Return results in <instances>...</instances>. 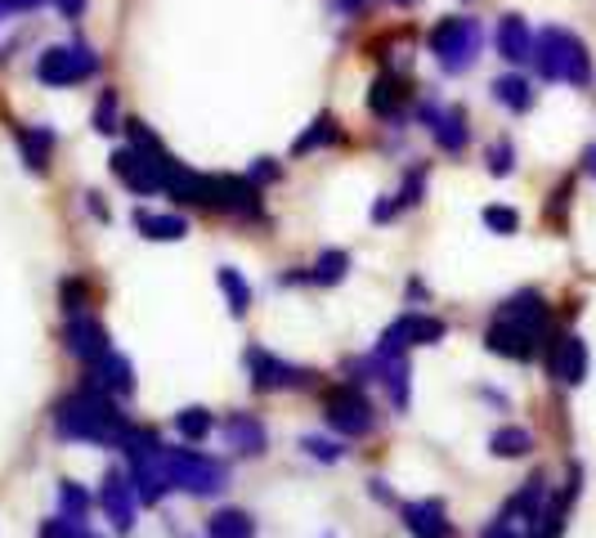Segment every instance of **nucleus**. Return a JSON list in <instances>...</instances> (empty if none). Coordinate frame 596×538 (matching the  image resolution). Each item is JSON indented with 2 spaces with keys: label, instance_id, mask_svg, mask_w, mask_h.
<instances>
[{
  "label": "nucleus",
  "instance_id": "nucleus-12",
  "mask_svg": "<svg viewBox=\"0 0 596 538\" xmlns=\"http://www.w3.org/2000/svg\"><path fill=\"white\" fill-rule=\"evenodd\" d=\"M63 342H68V351H72L81 364H94V359H103V355L112 351L108 328H103L99 318H90V314H72V318H68Z\"/></svg>",
  "mask_w": 596,
  "mask_h": 538
},
{
  "label": "nucleus",
  "instance_id": "nucleus-29",
  "mask_svg": "<svg viewBox=\"0 0 596 538\" xmlns=\"http://www.w3.org/2000/svg\"><path fill=\"white\" fill-rule=\"evenodd\" d=\"M220 292H224V301H229V314L233 318H243L248 309H252V287H248V278L238 274V270H220Z\"/></svg>",
  "mask_w": 596,
  "mask_h": 538
},
{
  "label": "nucleus",
  "instance_id": "nucleus-36",
  "mask_svg": "<svg viewBox=\"0 0 596 538\" xmlns=\"http://www.w3.org/2000/svg\"><path fill=\"white\" fill-rule=\"evenodd\" d=\"M485 225H489L494 234H516V230H521V215H516L512 206H485Z\"/></svg>",
  "mask_w": 596,
  "mask_h": 538
},
{
  "label": "nucleus",
  "instance_id": "nucleus-34",
  "mask_svg": "<svg viewBox=\"0 0 596 538\" xmlns=\"http://www.w3.org/2000/svg\"><path fill=\"white\" fill-rule=\"evenodd\" d=\"M41 538H90L81 516H54L41 525Z\"/></svg>",
  "mask_w": 596,
  "mask_h": 538
},
{
  "label": "nucleus",
  "instance_id": "nucleus-4",
  "mask_svg": "<svg viewBox=\"0 0 596 538\" xmlns=\"http://www.w3.org/2000/svg\"><path fill=\"white\" fill-rule=\"evenodd\" d=\"M166 480H171V489H184L193 498H211V494L224 489L229 471H224L220 458L198 454V449L184 445V449H166Z\"/></svg>",
  "mask_w": 596,
  "mask_h": 538
},
{
  "label": "nucleus",
  "instance_id": "nucleus-5",
  "mask_svg": "<svg viewBox=\"0 0 596 538\" xmlns=\"http://www.w3.org/2000/svg\"><path fill=\"white\" fill-rule=\"evenodd\" d=\"M431 54L444 72H466L481 54V23L475 19H440L431 28Z\"/></svg>",
  "mask_w": 596,
  "mask_h": 538
},
{
  "label": "nucleus",
  "instance_id": "nucleus-6",
  "mask_svg": "<svg viewBox=\"0 0 596 538\" xmlns=\"http://www.w3.org/2000/svg\"><path fill=\"white\" fill-rule=\"evenodd\" d=\"M323 413H327V422L341 430V436H350V440H364L368 430L377 426V413H373L368 395L354 386V382L327 386V390H323Z\"/></svg>",
  "mask_w": 596,
  "mask_h": 538
},
{
  "label": "nucleus",
  "instance_id": "nucleus-22",
  "mask_svg": "<svg viewBox=\"0 0 596 538\" xmlns=\"http://www.w3.org/2000/svg\"><path fill=\"white\" fill-rule=\"evenodd\" d=\"M498 54H503L507 63H529V59H534V32L525 28L521 14H507V19L498 23Z\"/></svg>",
  "mask_w": 596,
  "mask_h": 538
},
{
  "label": "nucleus",
  "instance_id": "nucleus-35",
  "mask_svg": "<svg viewBox=\"0 0 596 538\" xmlns=\"http://www.w3.org/2000/svg\"><path fill=\"white\" fill-rule=\"evenodd\" d=\"M94 131L99 135H112L117 131V90H103L99 103H94Z\"/></svg>",
  "mask_w": 596,
  "mask_h": 538
},
{
  "label": "nucleus",
  "instance_id": "nucleus-43",
  "mask_svg": "<svg viewBox=\"0 0 596 538\" xmlns=\"http://www.w3.org/2000/svg\"><path fill=\"white\" fill-rule=\"evenodd\" d=\"M54 6H59L63 19H81L85 14V0H54Z\"/></svg>",
  "mask_w": 596,
  "mask_h": 538
},
{
  "label": "nucleus",
  "instance_id": "nucleus-46",
  "mask_svg": "<svg viewBox=\"0 0 596 538\" xmlns=\"http://www.w3.org/2000/svg\"><path fill=\"white\" fill-rule=\"evenodd\" d=\"M583 166H587V171L596 175V149H587V153H583Z\"/></svg>",
  "mask_w": 596,
  "mask_h": 538
},
{
  "label": "nucleus",
  "instance_id": "nucleus-2",
  "mask_svg": "<svg viewBox=\"0 0 596 538\" xmlns=\"http://www.w3.org/2000/svg\"><path fill=\"white\" fill-rule=\"evenodd\" d=\"M543 81H569V85H592V54L587 45L565 32V28H547L534 37V59Z\"/></svg>",
  "mask_w": 596,
  "mask_h": 538
},
{
  "label": "nucleus",
  "instance_id": "nucleus-7",
  "mask_svg": "<svg viewBox=\"0 0 596 538\" xmlns=\"http://www.w3.org/2000/svg\"><path fill=\"white\" fill-rule=\"evenodd\" d=\"M99 72V54L81 41L72 45H50L41 59H37V81L41 85H54V90H68V85H81Z\"/></svg>",
  "mask_w": 596,
  "mask_h": 538
},
{
  "label": "nucleus",
  "instance_id": "nucleus-16",
  "mask_svg": "<svg viewBox=\"0 0 596 538\" xmlns=\"http://www.w3.org/2000/svg\"><path fill=\"white\" fill-rule=\"evenodd\" d=\"M404 525L413 538H453V520L444 511L440 498H417V503H404Z\"/></svg>",
  "mask_w": 596,
  "mask_h": 538
},
{
  "label": "nucleus",
  "instance_id": "nucleus-45",
  "mask_svg": "<svg viewBox=\"0 0 596 538\" xmlns=\"http://www.w3.org/2000/svg\"><path fill=\"white\" fill-rule=\"evenodd\" d=\"M90 211H94V215H99V221H108V206H103V202H99V197H94V193H90Z\"/></svg>",
  "mask_w": 596,
  "mask_h": 538
},
{
  "label": "nucleus",
  "instance_id": "nucleus-9",
  "mask_svg": "<svg viewBox=\"0 0 596 538\" xmlns=\"http://www.w3.org/2000/svg\"><path fill=\"white\" fill-rule=\"evenodd\" d=\"M538 342H543V333L525 328V323H516V318H503V314L489 323V333H485V346L494 355H503V359H516V364H529L538 355Z\"/></svg>",
  "mask_w": 596,
  "mask_h": 538
},
{
  "label": "nucleus",
  "instance_id": "nucleus-19",
  "mask_svg": "<svg viewBox=\"0 0 596 538\" xmlns=\"http://www.w3.org/2000/svg\"><path fill=\"white\" fill-rule=\"evenodd\" d=\"M404 103H408V81L404 77H391V72H382L377 81H373V90H368V108L382 118V122H391V118H400L404 113Z\"/></svg>",
  "mask_w": 596,
  "mask_h": 538
},
{
  "label": "nucleus",
  "instance_id": "nucleus-32",
  "mask_svg": "<svg viewBox=\"0 0 596 538\" xmlns=\"http://www.w3.org/2000/svg\"><path fill=\"white\" fill-rule=\"evenodd\" d=\"M59 296H63V314H68V318H72V314H85V305H90V283H85V278H63Z\"/></svg>",
  "mask_w": 596,
  "mask_h": 538
},
{
  "label": "nucleus",
  "instance_id": "nucleus-23",
  "mask_svg": "<svg viewBox=\"0 0 596 538\" xmlns=\"http://www.w3.org/2000/svg\"><path fill=\"white\" fill-rule=\"evenodd\" d=\"M131 225H135L144 238H153V243H180V238L189 234L184 215H162V211H135Z\"/></svg>",
  "mask_w": 596,
  "mask_h": 538
},
{
  "label": "nucleus",
  "instance_id": "nucleus-30",
  "mask_svg": "<svg viewBox=\"0 0 596 538\" xmlns=\"http://www.w3.org/2000/svg\"><path fill=\"white\" fill-rule=\"evenodd\" d=\"M332 140H336V118H332V113H323V118H314V122H310V131L296 140V149H292V153L301 158V153H314V149L332 144Z\"/></svg>",
  "mask_w": 596,
  "mask_h": 538
},
{
  "label": "nucleus",
  "instance_id": "nucleus-21",
  "mask_svg": "<svg viewBox=\"0 0 596 538\" xmlns=\"http://www.w3.org/2000/svg\"><path fill=\"white\" fill-rule=\"evenodd\" d=\"M14 140H19V153H23L28 171L46 175L50 171V158H54V131L50 126H19Z\"/></svg>",
  "mask_w": 596,
  "mask_h": 538
},
{
  "label": "nucleus",
  "instance_id": "nucleus-25",
  "mask_svg": "<svg viewBox=\"0 0 596 538\" xmlns=\"http://www.w3.org/2000/svg\"><path fill=\"white\" fill-rule=\"evenodd\" d=\"M345 274H350V256L332 247V252H323V256H319V261H314L305 274H296V278H305V283H319V287H332V283H341ZM296 278H287V283H296Z\"/></svg>",
  "mask_w": 596,
  "mask_h": 538
},
{
  "label": "nucleus",
  "instance_id": "nucleus-38",
  "mask_svg": "<svg viewBox=\"0 0 596 538\" xmlns=\"http://www.w3.org/2000/svg\"><path fill=\"white\" fill-rule=\"evenodd\" d=\"M512 166H516V149H512L507 140H498V144L489 149V171H494V175H512Z\"/></svg>",
  "mask_w": 596,
  "mask_h": 538
},
{
  "label": "nucleus",
  "instance_id": "nucleus-10",
  "mask_svg": "<svg viewBox=\"0 0 596 538\" xmlns=\"http://www.w3.org/2000/svg\"><path fill=\"white\" fill-rule=\"evenodd\" d=\"M248 377H252L256 390H292V386L310 382V373L301 364H287V359H279V355H270L261 346L248 351Z\"/></svg>",
  "mask_w": 596,
  "mask_h": 538
},
{
  "label": "nucleus",
  "instance_id": "nucleus-3",
  "mask_svg": "<svg viewBox=\"0 0 596 538\" xmlns=\"http://www.w3.org/2000/svg\"><path fill=\"white\" fill-rule=\"evenodd\" d=\"M127 449V463H131V489L140 503H162L171 494V480H166V445L153 436V430H131V436L122 440Z\"/></svg>",
  "mask_w": 596,
  "mask_h": 538
},
{
  "label": "nucleus",
  "instance_id": "nucleus-44",
  "mask_svg": "<svg viewBox=\"0 0 596 538\" xmlns=\"http://www.w3.org/2000/svg\"><path fill=\"white\" fill-rule=\"evenodd\" d=\"M332 6H336L341 14H354V10H364V6H368V0H332Z\"/></svg>",
  "mask_w": 596,
  "mask_h": 538
},
{
  "label": "nucleus",
  "instance_id": "nucleus-13",
  "mask_svg": "<svg viewBox=\"0 0 596 538\" xmlns=\"http://www.w3.org/2000/svg\"><path fill=\"white\" fill-rule=\"evenodd\" d=\"M422 122L431 131V140L444 149V153H462L471 131H466V113L462 108H435V103H422Z\"/></svg>",
  "mask_w": 596,
  "mask_h": 538
},
{
  "label": "nucleus",
  "instance_id": "nucleus-17",
  "mask_svg": "<svg viewBox=\"0 0 596 538\" xmlns=\"http://www.w3.org/2000/svg\"><path fill=\"white\" fill-rule=\"evenodd\" d=\"M224 440H229V449H233V454L261 458L270 436H265V422H261V417H252V413H233V417L224 422Z\"/></svg>",
  "mask_w": 596,
  "mask_h": 538
},
{
  "label": "nucleus",
  "instance_id": "nucleus-26",
  "mask_svg": "<svg viewBox=\"0 0 596 538\" xmlns=\"http://www.w3.org/2000/svg\"><path fill=\"white\" fill-rule=\"evenodd\" d=\"M373 359H377V373H382V382H386L391 404H395V408H408V359H404V355H395V359L373 355Z\"/></svg>",
  "mask_w": 596,
  "mask_h": 538
},
{
  "label": "nucleus",
  "instance_id": "nucleus-27",
  "mask_svg": "<svg viewBox=\"0 0 596 538\" xmlns=\"http://www.w3.org/2000/svg\"><path fill=\"white\" fill-rule=\"evenodd\" d=\"M494 99H498L503 108H512V113H529V108H534V85L512 72V77H498V81H494Z\"/></svg>",
  "mask_w": 596,
  "mask_h": 538
},
{
  "label": "nucleus",
  "instance_id": "nucleus-15",
  "mask_svg": "<svg viewBox=\"0 0 596 538\" xmlns=\"http://www.w3.org/2000/svg\"><path fill=\"white\" fill-rule=\"evenodd\" d=\"M99 507H103V516L117 525V529H131L135 525V489H131V480L122 476V471H108L103 476V485H99Z\"/></svg>",
  "mask_w": 596,
  "mask_h": 538
},
{
  "label": "nucleus",
  "instance_id": "nucleus-31",
  "mask_svg": "<svg viewBox=\"0 0 596 538\" xmlns=\"http://www.w3.org/2000/svg\"><path fill=\"white\" fill-rule=\"evenodd\" d=\"M211 426H215V417H211L206 408H184V413H175V430H180L189 445H198L202 436H211Z\"/></svg>",
  "mask_w": 596,
  "mask_h": 538
},
{
  "label": "nucleus",
  "instance_id": "nucleus-42",
  "mask_svg": "<svg viewBox=\"0 0 596 538\" xmlns=\"http://www.w3.org/2000/svg\"><path fill=\"white\" fill-rule=\"evenodd\" d=\"M37 6H41V0H0V14H28Z\"/></svg>",
  "mask_w": 596,
  "mask_h": 538
},
{
  "label": "nucleus",
  "instance_id": "nucleus-24",
  "mask_svg": "<svg viewBox=\"0 0 596 538\" xmlns=\"http://www.w3.org/2000/svg\"><path fill=\"white\" fill-rule=\"evenodd\" d=\"M206 538H256V520L238 507H224L206 520Z\"/></svg>",
  "mask_w": 596,
  "mask_h": 538
},
{
  "label": "nucleus",
  "instance_id": "nucleus-47",
  "mask_svg": "<svg viewBox=\"0 0 596 538\" xmlns=\"http://www.w3.org/2000/svg\"><path fill=\"white\" fill-rule=\"evenodd\" d=\"M400 6H413V0H400Z\"/></svg>",
  "mask_w": 596,
  "mask_h": 538
},
{
  "label": "nucleus",
  "instance_id": "nucleus-28",
  "mask_svg": "<svg viewBox=\"0 0 596 538\" xmlns=\"http://www.w3.org/2000/svg\"><path fill=\"white\" fill-rule=\"evenodd\" d=\"M489 449L498 454V458H525L529 449H534V436L525 426H498L494 436H489Z\"/></svg>",
  "mask_w": 596,
  "mask_h": 538
},
{
  "label": "nucleus",
  "instance_id": "nucleus-20",
  "mask_svg": "<svg viewBox=\"0 0 596 538\" xmlns=\"http://www.w3.org/2000/svg\"><path fill=\"white\" fill-rule=\"evenodd\" d=\"M498 314H503V318H516V323H525V328H534V333H543V337H547L552 309H547V301H543L538 292H516L512 301H503V305H498Z\"/></svg>",
  "mask_w": 596,
  "mask_h": 538
},
{
  "label": "nucleus",
  "instance_id": "nucleus-33",
  "mask_svg": "<svg viewBox=\"0 0 596 538\" xmlns=\"http://www.w3.org/2000/svg\"><path fill=\"white\" fill-rule=\"evenodd\" d=\"M59 507H63V516H81V520H85L90 494H85L77 480H63V485H59Z\"/></svg>",
  "mask_w": 596,
  "mask_h": 538
},
{
  "label": "nucleus",
  "instance_id": "nucleus-1",
  "mask_svg": "<svg viewBox=\"0 0 596 538\" xmlns=\"http://www.w3.org/2000/svg\"><path fill=\"white\" fill-rule=\"evenodd\" d=\"M54 430L63 440H81V445H122L131 436V422L108 390L99 386H81L68 399H59L54 408Z\"/></svg>",
  "mask_w": 596,
  "mask_h": 538
},
{
  "label": "nucleus",
  "instance_id": "nucleus-37",
  "mask_svg": "<svg viewBox=\"0 0 596 538\" xmlns=\"http://www.w3.org/2000/svg\"><path fill=\"white\" fill-rule=\"evenodd\" d=\"M422 193H426V171L417 166V171H408V175H404V189L395 193L400 211H404V206H417V202H422Z\"/></svg>",
  "mask_w": 596,
  "mask_h": 538
},
{
  "label": "nucleus",
  "instance_id": "nucleus-18",
  "mask_svg": "<svg viewBox=\"0 0 596 538\" xmlns=\"http://www.w3.org/2000/svg\"><path fill=\"white\" fill-rule=\"evenodd\" d=\"M547 498H552V494H547V480H543V476H529V480L521 485V494L503 507V520H512V525H529V529H534L538 516H543V507H547Z\"/></svg>",
  "mask_w": 596,
  "mask_h": 538
},
{
  "label": "nucleus",
  "instance_id": "nucleus-8",
  "mask_svg": "<svg viewBox=\"0 0 596 538\" xmlns=\"http://www.w3.org/2000/svg\"><path fill=\"white\" fill-rule=\"evenodd\" d=\"M440 337H444V323L440 318H431V314H400L391 328L382 333L377 355L395 359V355H408L413 346H435Z\"/></svg>",
  "mask_w": 596,
  "mask_h": 538
},
{
  "label": "nucleus",
  "instance_id": "nucleus-11",
  "mask_svg": "<svg viewBox=\"0 0 596 538\" xmlns=\"http://www.w3.org/2000/svg\"><path fill=\"white\" fill-rule=\"evenodd\" d=\"M547 373L560 386H578L587 377V346H583V337H574V333L552 337V346H547Z\"/></svg>",
  "mask_w": 596,
  "mask_h": 538
},
{
  "label": "nucleus",
  "instance_id": "nucleus-41",
  "mask_svg": "<svg viewBox=\"0 0 596 538\" xmlns=\"http://www.w3.org/2000/svg\"><path fill=\"white\" fill-rule=\"evenodd\" d=\"M481 538H521V529H516L512 520H503V516H498V520H494V525H489Z\"/></svg>",
  "mask_w": 596,
  "mask_h": 538
},
{
  "label": "nucleus",
  "instance_id": "nucleus-40",
  "mask_svg": "<svg viewBox=\"0 0 596 538\" xmlns=\"http://www.w3.org/2000/svg\"><path fill=\"white\" fill-rule=\"evenodd\" d=\"M279 175H283V166H279L274 158H261V166L252 171V180H256V184H270V180H279Z\"/></svg>",
  "mask_w": 596,
  "mask_h": 538
},
{
  "label": "nucleus",
  "instance_id": "nucleus-39",
  "mask_svg": "<svg viewBox=\"0 0 596 538\" xmlns=\"http://www.w3.org/2000/svg\"><path fill=\"white\" fill-rule=\"evenodd\" d=\"M301 449H305L310 458H319V463H336V458H341V445L319 440V436H305V440H301Z\"/></svg>",
  "mask_w": 596,
  "mask_h": 538
},
{
  "label": "nucleus",
  "instance_id": "nucleus-14",
  "mask_svg": "<svg viewBox=\"0 0 596 538\" xmlns=\"http://www.w3.org/2000/svg\"><path fill=\"white\" fill-rule=\"evenodd\" d=\"M85 386H99V390H108L112 399L131 395V390H135V373H131V359H127V355H117V351H108L103 359L85 364Z\"/></svg>",
  "mask_w": 596,
  "mask_h": 538
}]
</instances>
